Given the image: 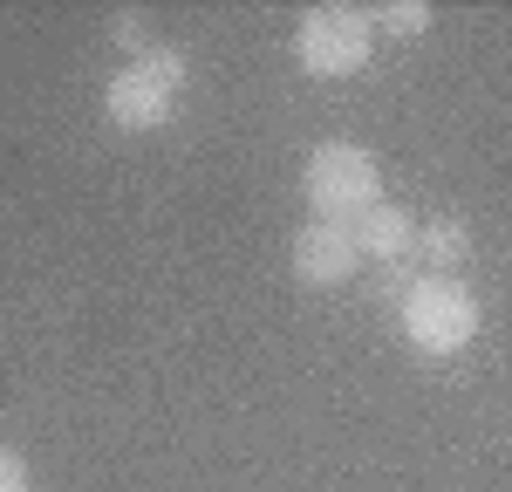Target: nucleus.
I'll return each instance as SVG.
<instances>
[{"mask_svg": "<svg viewBox=\"0 0 512 492\" xmlns=\"http://www.w3.org/2000/svg\"><path fill=\"white\" fill-rule=\"evenodd\" d=\"M171 82L151 69V62H130L110 89H103V103H110V117L123 123V130H158V123H171Z\"/></svg>", "mask_w": 512, "mask_h": 492, "instance_id": "nucleus-5", "label": "nucleus"}, {"mask_svg": "<svg viewBox=\"0 0 512 492\" xmlns=\"http://www.w3.org/2000/svg\"><path fill=\"white\" fill-rule=\"evenodd\" d=\"M417 253H424L437 274L451 281V267H458V260L472 253V240H465V226H458V219H431V226L417 233Z\"/></svg>", "mask_w": 512, "mask_h": 492, "instance_id": "nucleus-7", "label": "nucleus"}, {"mask_svg": "<svg viewBox=\"0 0 512 492\" xmlns=\"http://www.w3.org/2000/svg\"><path fill=\"white\" fill-rule=\"evenodd\" d=\"M0 492H28V465L14 445H0Z\"/></svg>", "mask_w": 512, "mask_h": 492, "instance_id": "nucleus-9", "label": "nucleus"}, {"mask_svg": "<svg viewBox=\"0 0 512 492\" xmlns=\"http://www.w3.org/2000/svg\"><path fill=\"white\" fill-rule=\"evenodd\" d=\"M301 192L315 205V219L349 226V219H362V212L376 205L383 178H376V158H369V151H355V144H321L315 158H308V171H301Z\"/></svg>", "mask_w": 512, "mask_h": 492, "instance_id": "nucleus-1", "label": "nucleus"}, {"mask_svg": "<svg viewBox=\"0 0 512 492\" xmlns=\"http://www.w3.org/2000/svg\"><path fill=\"white\" fill-rule=\"evenodd\" d=\"M355 246L369 253V260H383V267H396V260H410L417 253V219L403 212V205H369L362 219H355Z\"/></svg>", "mask_w": 512, "mask_h": 492, "instance_id": "nucleus-6", "label": "nucleus"}, {"mask_svg": "<svg viewBox=\"0 0 512 492\" xmlns=\"http://www.w3.org/2000/svg\"><path fill=\"white\" fill-rule=\"evenodd\" d=\"M362 267V246H355L349 226H328V219H308L294 233V281L301 287H342Z\"/></svg>", "mask_w": 512, "mask_h": 492, "instance_id": "nucleus-4", "label": "nucleus"}, {"mask_svg": "<svg viewBox=\"0 0 512 492\" xmlns=\"http://www.w3.org/2000/svg\"><path fill=\"white\" fill-rule=\"evenodd\" d=\"M369 14L362 7H308L294 28V55L308 76H355L369 62Z\"/></svg>", "mask_w": 512, "mask_h": 492, "instance_id": "nucleus-3", "label": "nucleus"}, {"mask_svg": "<svg viewBox=\"0 0 512 492\" xmlns=\"http://www.w3.org/2000/svg\"><path fill=\"white\" fill-rule=\"evenodd\" d=\"M403 335L424 349V356H451V349H465L478 335V294L458 281H444V274H431V281H417L410 294H403Z\"/></svg>", "mask_w": 512, "mask_h": 492, "instance_id": "nucleus-2", "label": "nucleus"}, {"mask_svg": "<svg viewBox=\"0 0 512 492\" xmlns=\"http://www.w3.org/2000/svg\"><path fill=\"white\" fill-rule=\"evenodd\" d=\"M369 28L417 35V28H431V7H424V0H383V7H369Z\"/></svg>", "mask_w": 512, "mask_h": 492, "instance_id": "nucleus-8", "label": "nucleus"}]
</instances>
